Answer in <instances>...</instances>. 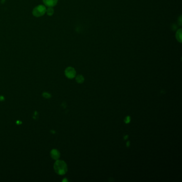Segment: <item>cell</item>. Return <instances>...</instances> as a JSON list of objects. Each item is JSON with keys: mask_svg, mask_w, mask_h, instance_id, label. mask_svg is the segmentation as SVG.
I'll return each instance as SVG.
<instances>
[{"mask_svg": "<svg viewBox=\"0 0 182 182\" xmlns=\"http://www.w3.org/2000/svg\"><path fill=\"white\" fill-rule=\"evenodd\" d=\"M44 5L48 7H53L58 3V0H43Z\"/></svg>", "mask_w": 182, "mask_h": 182, "instance_id": "cell-4", "label": "cell"}, {"mask_svg": "<svg viewBox=\"0 0 182 182\" xmlns=\"http://www.w3.org/2000/svg\"><path fill=\"white\" fill-rule=\"evenodd\" d=\"M76 71L72 67H67L65 71V74L67 78H73L76 76Z\"/></svg>", "mask_w": 182, "mask_h": 182, "instance_id": "cell-3", "label": "cell"}, {"mask_svg": "<svg viewBox=\"0 0 182 182\" xmlns=\"http://www.w3.org/2000/svg\"><path fill=\"white\" fill-rule=\"evenodd\" d=\"M75 80L78 83H82L84 81V78L82 75H78L76 76Z\"/></svg>", "mask_w": 182, "mask_h": 182, "instance_id": "cell-7", "label": "cell"}, {"mask_svg": "<svg viewBox=\"0 0 182 182\" xmlns=\"http://www.w3.org/2000/svg\"><path fill=\"white\" fill-rule=\"evenodd\" d=\"M5 0H1V2H2V3H4V2H5Z\"/></svg>", "mask_w": 182, "mask_h": 182, "instance_id": "cell-11", "label": "cell"}, {"mask_svg": "<svg viewBox=\"0 0 182 182\" xmlns=\"http://www.w3.org/2000/svg\"><path fill=\"white\" fill-rule=\"evenodd\" d=\"M130 120H131V119H130V116H127V117L125 118V123H129L130 121Z\"/></svg>", "mask_w": 182, "mask_h": 182, "instance_id": "cell-9", "label": "cell"}, {"mask_svg": "<svg viewBox=\"0 0 182 182\" xmlns=\"http://www.w3.org/2000/svg\"><path fill=\"white\" fill-rule=\"evenodd\" d=\"M46 13L49 16H51L53 15L54 13V10L52 7H48V9H47Z\"/></svg>", "mask_w": 182, "mask_h": 182, "instance_id": "cell-8", "label": "cell"}, {"mask_svg": "<svg viewBox=\"0 0 182 182\" xmlns=\"http://www.w3.org/2000/svg\"><path fill=\"white\" fill-rule=\"evenodd\" d=\"M51 156L55 160H58L60 157V153L57 150H52L51 152Z\"/></svg>", "mask_w": 182, "mask_h": 182, "instance_id": "cell-5", "label": "cell"}, {"mask_svg": "<svg viewBox=\"0 0 182 182\" xmlns=\"http://www.w3.org/2000/svg\"><path fill=\"white\" fill-rule=\"evenodd\" d=\"M128 138V135L125 136V139H126V138Z\"/></svg>", "mask_w": 182, "mask_h": 182, "instance_id": "cell-12", "label": "cell"}, {"mask_svg": "<svg viewBox=\"0 0 182 182\" xmlns=\"http://www.w3.org/2000/svg\"><path fill=\"white\" fill-rule=\"evenodd\" d=\"M47 8L43 5H39L33 9L32 13L34 16L40 17L43 16L46 13Z\"/></svg>", "mask_w": 182, "mask_h": 182, "instance_id": "cell-2", "label": "cell"}, {"mask_svg": "<svg viewBox=\"0 0 182 182\" xmlns=\"http://www.w3.org/2000/svg\"><path fill=\"white\" fill-rule=\"evenodd\" d=\"M182 30L181 28L179 29V30H177V31L176 33V40H177V41L179 42V43H182Z\"/></svg>", "mask_w": 182, "mask_h": 182, "instance_id": "cell-6", "label": "cell"}, {"mask_svg": "<svg viewBox=\"0 0 182 182\" xmlns=\"http://www.w3.org/2000/svg\"><path fill=\"white\" fill-rule=\"evenodd\" d=\"M129 143H130L129 141H127V144H126L127 146H129Z\"/></svg>", "mask_w": 182, "mask_h": 182, "instance_id": "cell-10", "label": "cell"}, {"mask_svg": "<svg viewBox=\"0 0 182 182\" xmlns=\"http://www.w3.org/2000/svg\"><path fill=\"white\" fill-rule=\"evenodd\" d=\"M54 169L57 174L64 175L67 172V166L64 161L57 160L54 165Z\"/></svg>", "mask_w": 182, "mask_h": 182, "instance_id": "cell-1", "label": "cell"}]
</instances>
